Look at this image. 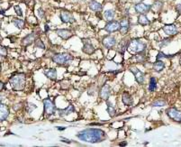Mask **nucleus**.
Wrapping results in <instances>:
<instances>
[{"label": "nucleus", "mask_w": 181, "mask_h": 147, "mask_svg": "<svg viewBox=\"0 0 181 147\" xmlns=\"http://www.w3.org/2000/svg\"><path fill=\"white\" fill-rule=\"evenodd\" d=\"M146 47L147 44L141 39H132L128 41V45H127V49L133 53L146 51Z\"/></svg>", "instance_id": "nucleus-3"}, {"label": "nucleus", "mask_w": 181, "mask_h": 147, "mask_svg": "<svg viewBox=\"0 0 181 147\" xmlns=\"http://www.w3.org/2000/svg\"><path fill=\"white\" fill-rule=\"evenodd\" d=\"M138 24L142 25H150V20L148 19L145 14H140V15L138 16Z\"/></svg>", "instance_id": "nucleus-26"}, {"label": "nucleus", "mask_w": 181, "mask_h": 147, "mask_svg": "<svg viewBox=\"0 0 181 147\" xmlns=\"http://www.w3.org/2000/svg\"><path fill=\"white\" fill-rule=\"evenodd\" d=\"M36 39V35L35 33H32L27 34L26 36H25L22 39V45L24 46H29L33 43H34V40Z\"/></svg>", "instance_id": "nucleus-16"}, {"label": "nucleus", "mask_w": 181, "mask_h": 147, "mask_svg": "<svg viewBox=\"0 0 181 147\" xmlns=\"http://www.w3.org/2000/svg\"><path fill=\"white\" fill-rule=\"evenodd\" d=\"M57 129L60 130V131H63V130L66 129V127H57Z\"/></svg>", "instance_id": "nucleus-43"}, {"label": "nucleus", "mask_w": 181, "mask_h": 147, "mask_svg": "<svg viewBox=\"0 0 181 147\" xmlns=\"http://www.w3.org/2000/svg\"><path fill=\"white\" fill-rule=\"evenodd\" d=\"M110 95H111V88L108 84H105L99 91V96L103 100L106 101L109 98Z\"/></svg>", "instance_id": "nucleus-11"}, {"label": "nucleus", "mask_w": 181, "mask_h": 147, "mask_svg": "<svg viewBox=\"0 0 181 147\" xmlns=\"http://www.w3.org/2000/svg\"><path fill=\"white\" fill-rule=\"evenodd\" d=\"M122 101L127 107H130L133 104V98L132 95H130V94L126 91L123 92V94H122Z\"/></svg>", "instance_id": "nucleus-17"}, {"label": "nucleus", "mask_w": 181, "mask_h": 147, "mask_svg": "<svg viewBox=\"0 0 181 147\" xmlns=\"http://www.w3.org/2000/svg\"><path fill=\"white\" fill-rule=\"evenodd\" d=\"M134 9L138 14H146L152 9V6L145 3H138L134 6Z\"/></svg>", "instance_id": "nucleus-10"}, {"label": "nucleus", "mask_w": 181, "mask_h": 147, "mask_svg": "<svg viewBox=\"0 0 181 147\" xmlns=\"http://www.w3.org/2000/svg\"><path fill=\"white\" fill-rule=\"evenodd\" d=\"M4 86H5V85H4V83H3L2 81H0V91H1V90L4 89Z\"/></svg>", "instance_id": "nucleus-42"}, {"label": "nucleus", "mask_w": 181, "mask_h": 147, "mask_svg": "<svg viewBox=\"0 0 181 147\" xmlns=\"http://www.w3.org/2000/svg\"><path fill=\"white\" fill-rule=\"evenodd\" d=\"M9 82L14 89L18 91L23 90L26 83V76L25 73H16L9 79Z\"/></svg>", "instance_id": "nucleus-2"}, {"label": "nucleus", "mask_w": 181, "mask_h": 147, "mask_svg": "<svg viewBox=\"0 0 181 147\" xmlns=\"http://www.w3.org/2000/svg\"><path fill=\"white\" fill-rule=\"evenodd\" d=\"M165 68V63L161 60H157L156 62H154L153 64V70L157 72L161 71Z\"/></svg>", "instance_id": "nucleus-24"}, {"label": "nucleus", "mask_w": 181, "mask_h": 147, "mask_svg": "<svg viewBox=\"0 0 181 147\" xmlns=\"http://www.w3.org/2000/svg\"><path fill=\"white\" fill-rule=\"evenodd\" d=\"M77 137L83 142L90 143H97L103 142L106 139V134L102 129L98 128H87L76 134Z\"/></svg>", "instance_id": "nucleus-1"}, {"label": "nucleus", "mask_w": 181, "mask_h": 147, "mask_svg": "<svg viewBox=\"0 0 181 147\" xmlns=\"http://www.w3.org/2000/svg\"><path fill=\"white\" fill-rule=\"evenodd\" d=\"M37 15H38V16H39L40 18H44V16H45L44 11H43V10H42L41 8H39V9L37 10Z\"/></svg>", "instance_id": "nucleus-38"}, {"label": "nucleus", "mask_w": 181, "mask_h": 147, "mask_svg": "<svg viewBox=\"0 0 181 147\" xmlns=\"http://www.w3.org/2000/svg\"><path fill=\"white\" fill-rule=\"evenodd\" d=\"M12 23L18 29H23L25 27V24L23 19H14L12 21Z\"/></svg>", "instance_id": "nucleus-29"}, {"label": "nucleus", "mask_w": 181, "mask_h": 147, "mask_svg": "<svg viewBox=\"0 0 181 147\" xmlns=\"http://www.w3.org/2000/svg\"><path fill=\"white\" fill-rule=\"evenodd\" d=\"M177 10L178 11V13L181 14V5H177Z\"/></svg>", "instance_id": "nucleus-41"}, {"label": "nucleus", "mask_w": 181, "mask_h": 147, "mask_svg": "<svg viewBox=\"0 0 181 147\" xmlns=\"http://www.w3.org/2000/svg\"><path fill=\"white\" fill-rule=\"evenodd\" d=\"M2 98H3V96H2V95H0V101L2 100Z\"/></svg>", "instance_id": "nucleus-46"}, {"label": "nucleus", "mask_w": 181, "mask_h": 147, "mask_svg": "<svg viewBox=\"0 0 181 147\" xmlns=\"http://www.w3.org/2000/svg\"><path fill=\"white\" fill-rule=\"evenodd\" d=\"M43 108H44L45 114H47V115H53L56 111L55 104L53 103V101H51L50 98H46L43 100Z\"/></svg>", "instance_id": "nucleus-5"}, {"label": "nucleus", "mask_w": 181, "mask_h": 147, "mask_svg": "<svg viewBox=\"0 0 181 147\" xmlns=\"http://www.w3.org/2000/svg\"><path fill=\"white\" fill-rule=\"evenodd\" d=\"M167 115L171 119H173L177 122H181V112H179L177 109L173 108H168V109H167Z\"/></svg>", "instance_id": "nucleus-13"}, {"label": "nucleus", "mask_w": 181, "mask_h": 147, "mask_svg": "<svg viewBox=\"0 0 181 147\" xmlns=\"http://www.w3.org/2000/svg\"><path fill=\"white\" fill-rule=\"evenodd\" d=\"M73 56L69 53H57L52 56L51 60L53 62L59 65L69 64L71 60H73Z\"/></svg>", "instance_id": "nucleus-4"}, {"label": "nucleus", "mask_w": 181, "mask_h": 147, "mask_svg": "<svg viewBox=\"0 0 181 147\" xmlns=\"http://www.w3.org/2000/svg\"><path fill=\"white\" fill-rule=\"evenodd\" d=\"M48 30H49V27H48V25H45V32H47Z\"/></svg>", "instance_id": "nucleus-45"}, {"label": "nucleus", "mask_w": 181, "mask_h": 147, "mask_svg": "<svg viewBox=\"0 0 181 147\" xmlns=\"http://www.w3.org/2000/svg\"><path fill=\"white\" fill-rule=\"evenodd\" d=\"M14 9H15V14H16L18 16H23V11H22V9H21V7H20L19 6H14Z\"/></svg>", "instance_id": "nucleus-36"}, {"label": "nucleus", "mask_w": 181, "mask_h": 147, "mask_svg": "<svg viewBox=\"0 0 181 147\" xmlns=\"http://www.w3.org/2000/svg\"><path fill=\"white\" fill-rule=\"evenodd\" d=\"M7 54V50L5 46L0 45V57H6Z\"/></svg>", "instance_id": "nucleus-35"}, {"label": "nucleus", "mask_w": 181, "mask_h": 147, "mask_svg": "<svg viewBox=\"0 0 181 147\" xmlns=\"http://www.w3.org/2000/svg\"><path fill=\"white\" fill-rule=\"evenodd\" d=\"M145 56H146V51H142L135 53V55L133 56L132 60H133L137 63H142L145 61Z\"/></svg>", "instance_id": "nucleus-21"}, {"label": "nucleus", "mask_w": 181, "mask_h": 147, "mask_svg": "<svg viewBox=\"0 0 181 147\" xmlns=\"http://www.w3.org/2000/svg\"><path fill=\"white\" fill-rule=\"evenodd\" d=\"M1 69H2V66H1V63H0V72H1Z\"/></svg>", "instance_id": "nucleus-47"}, {"label": "nucleus", "mask_w": 181, "mask_h": 147, "mask_svg": "<svg viewBox=\"0 0 181 147\" xmlns=\"http://www.w3.org/2000/svg\"><path fill=\"white\" fill-rule=\"evenodd\" d=\"M127 45H128V41L122 40L118 44V47H117V51H118V52H120L121 54H123L127 48Z\"/></svg>", "instance_id": "nucleus-25"}, {"label": "nucleus", "mask_w": 181, "mask_h": 147, "mask_svg": "<svg viewBox=\"0 0 181 147\" xmlns=\"http://www.w3.org/2000/svg\"><path fill=\"white\" fill-rule=\"evenodd\" d=\"M179 62H180V64H181V57H180V60H179Z\"/></svg>", "instance_id": "nucleus-48"}, {"label": "nucleus", "mask_w": 181, "mask_h": 147, "mask_svg": "<svg viewBox=\"0 0 181 147\" xmlns=\"http://www.w3.org/2000/svg\"><path fill=\"white\" fill-rule=\"evenodd\" d=\"M37 108V106H35L34 104H32V103H28L27 106H26V110L28 113H32L35 108Z\"/></svg>", "instance_id": "nucleus-34"}, {"label": "nucleus", "mask_w": 181, "mask_h": 147, "mask_svg": "<svg viewBox=\"0 0 181 147\" xmlns=\"http://www.w3.org/2000/svg\"><path fill=\"white\" fill-rule=\"evenodd\" d=\"M119 145H121V146H125V145H127V143L126 142H124V143H119Z\"/></svg>", "instance_id": "nucleus-44"}, {"label": "nucleus", "mask_w": 181, "mask_h": 147, "mask_svg": "<svg viewBox=\"0 0 181 147\" xmlns=\"http://www.w3.org/2000/svg\"><path fill=\"white\" fill-rule=\"evenodd\" d=\"M82 41H83L82 51H83L86 54H88V55L93 54L94 52H95V48H94V46L92 45V44L90 43V41H89L88 39H83Z\"/></svg>", "instance_id": "nucleus-9"}, {"label": "nucleus", "mask_w": 181, "mask_h": 147, "mask_svg": "<svg viewBox=\"0 0 181 147\" xmlns=\"http://www.w3.org/2000/svg\"><path fill=\"white\" fill-rule=\"evenodd\" d=\"M61 142H63V143H71V141L69 140V139H61Z\"/></svg>", "instance_id": "nucleus-40"}, {"label": "nucleus", "mask_w": 181, "mask_h": 147, "mask_svg": "<svg viewBox=\"0 0 181 147\" xmlns=\"http://www.w3.org/2000/svg\"><path fill=\"white\" fill-rule=\"evenodd\" d=\"M170 41H171V38H167V39H164L163 41H161V46H165V45H168Z\"/></svg>", "instance_id": "nucleus-39"}, {"label": "nucleus", "mask_w": 181, "mask_h": 147, "mask_svg": "<svg viewBox=\"0 0 181 147\" xmlns=\"http://www.w3.org/2000/svg\"><path fill=\"white\" fill-rule=\"evenodd\" d=\"M119 24H120L119 31H120L121 34H123V35L126 34L127 33L129 32V29H130V21H129V19L123 18L119 22Z\"/></svg>", "instance_id": "nucleus-14"}, {"label": "nucleus", "mask_w": 181, "mask_h": 147, "mask_svg": "<svg viewBox=\"0 0 181 147\" xmlns=\"http://www.w3.org/2000/svg\"><path fill=\"white\" fill-rule=\"evenodd\" d=\"M157 89V80L155 78H151L150 79V84H149V90H150L151 92H153L155 91Z\"/></svg>", "instance_id": "nucleus-30"}, {"label": "nucleus", "mask_w": 181, "mask_h": 147, "mask_svg": "<svg viewBox=\"0 0 181 147\" xmlns=\"http://www.w3.org/2000/svg\"><path fill=\"white\" fill-rule=\"evenodd\" d=\"M34 44L36 48H40V49H45V45L42 43V41L40 38H36L34 40Z\"/></svg>", "instance_id": "nucleus-32"}, {"label": "nucleus", "mask_w": 181, "mask_h": 147, "mask_svg": "<svg viewBox=\"0 0 181 147\" xmlns=\"http://www.w3.org/2000/svg\"><path fill=\"white\" fill-rule=\"evenodd\" d=\"M74 111H75V108H74L73 105H69V106L67 107V108H64V109H59L58 112H59V115L60 117H66V115H70L71 113H73Z\"/></svg>", "instance_id": "nucleus-20"}, {"label": "nucleus", "mask_w": 181, "mask_h": 147, "mask_svg": "<svg viewBox=\"0 0 181 147\" xmlns=\"http://www.w3.org/2000/svg\"><path fill=\"white\" fill-rule=\"evenodd\" d=\"M55 33L59 37L62 38L63 40H68L73 35L72 32L69 29H57Z\"/></svg>", "instance_id": "nucleus-15"}, {"label": "nucleus", "mask_w": 181, "mask_h": 147, "mask_svg": "<svg viewBox=\"0 0 181 147\" xmlns=\"http://www.w3.org/2000/svg\"><path fill=\"white\" fill-rule=\"evenodd\" d=\"M172 56H168L164 54L163 52H159L157 55V60H161V59H166V58H171Z\"/></svg>", "instance_id": "nucleus-37"}, {"label": "nucleus", "mask_w": 181, "mask_h": 147, "mask_svg": "<svg viewBox=\"0 0 181 147\" xmlns=\"http://www.w3.org/2000/svg\"><path fill=\"white\" fill-rule=\"evenodd\" d=\"M102 44L106 49H112L116 45V38L112 35H106L102 39Z\"/></svg>", "instance_id": "nucleus-6"}, {"label": "nucleus", "mask_w": 181, "mask_h": 147, "mask_svg": "<svg viewBox=\"0 0 181 147\" xmlns=\"http://www.w3.org/2000/svg\"><path fill=\"white\" fill-rule=\"evenodd\" d=\"M89 8L92 10V11H101V10L103 9V6L98 3V1H95V0H91V1L89 2V5H88Z\"/></svg>", "instance_id": "nucleus-22"}, {"label": "nucleus", "mask_w": 181, "mask_h": 147, "mask_svg": "<svg viewBox=\"0 0 181 147\" xmlns=\"http://www.w3.org/2000/svg\"><path fill=\"white\" fill-rule=\"evenodd\" d=\"M106 104H107V108H106V111H107V113L109 114V115L111 117H114L115 114H116V110L115 108L112 106V104L110 101H108V99L106 100Z\"/></svg>", "instance_id": "nucleus-28"}, {"label": "nucleus", "mask_w": 181, "mask_h": 147, "mask_svg": "<svg viewBox=\"0 0 181 147\" xmlns=\"http://www.w3.org/2000/svg\"><path fill=\"white\" fill-rule=\"evenodd\" d=\"M130 71L133 73L134 75V78H135V80L139 83V84H143L144 83V79H145V77H144V74L143 73L136 67H131L130 69Z\"/></svg>", "instance_id": "nucleus-7"}, {"label": "nucleus", "mask_w": 181, "mask_h": 147, "mask_svg": "<svg viewBox=\"0 0 181 147\" xmlns=\"http://www.w3.org/2000/svg\"><path fill=\"white\" fill-rule=\"evenodd\" d=\"M0 43H1V37H0Z\"/></svg>", "instance_id": "nucleus-49"}, {"label": "nucleus", "mask_w": 181, "mask_h": 147, "mask_svg": "<svg viewBox=\"0 0 181 147\" xmlns=\"http://www.w3.org/2000/svg\"><path fill=\"white\" fill-rule=\"evenodd\" d=\"M9 115V108L7 106L0 103V121L6 120Z\"/></svg>", "instance_id": "nucleus-19"}, {"label": "nucleus", "mask_w": 181, "mask_h": 147, "mask_svg": "<svg viewBox=\"0 0 181 147\" xmlns=\"http://www.w3.org/2000/svg\"><path fill=\"white\" fill-rule=\"evenodd\" d=\"M120 29V24L119 22H117V21H109V22L105 25V30L106 31L107 33L111 34V33H114L116 31H119Z\"/></svg>", "instance_id": "nucleus-8"}, {"label": "nucleus", "mask_w": 181, "mask_h": 147, "mask_svg": "<svg viewBox=\"0 0 181 147\" xmlns=\"http://www.w3.org/2000/svg\"><path fill=\"white\" fill-rule=\"evenodd\" d=\"M43 73L48 79H50L51 80H55L57 79V71L55 69H48V70H44Z\"/></svg>", "instance_id": "nucleus-23"}, {"label": "nucleus", "mask_w": 181, "mask_h": 147, "mask_svg": "<svg viewBox=\"0 0 181 147\" xmlns=\"http://www.w3.org/2000/svg\"><path fill=\"white\" fill-rule=\"evenodd\" d=\"M114 15H115V12L112 9H109V10H105L104 12V17L106 21H112L114 18Z\"/></svg>", "instance_id": "nucleus-27"}, {"label": "nucleus", "mask_w": 181, "mask_h": 147, "mask_svg": "<svg viewBox=\"0 0 181 147\" xmlns=\"http://www.w3.org/2000/svg\"><path fill=\"white\" fill-rule=\"evenodd\" d=\"M163 31L168 35H175L177 34V28L175 25H166L163 26Z\"/></svg>", "instance_id": "nucleus-18"}, {"label": "nucleus", "mask_w": 181, "mask_h": 147, "mask_svg": "<svg viewBox=\"0 0 181 147\" xmlns=\"http://www.w3.org/2000/svg\"><path fill=\"white\" fill-rule=\"evenodd\" d=\"M162 7V2L161 1H156L152 6V9H153L155 12H159V10Z\"/></svg>", "instance_id": "nucleus-31"}, {"label": "nucleus", "mask_w": 181, "mask_h": 147, "mask_svg": "<svg viewBox=\"0 0 181 147\" xmlns=\"http://www.w3.org/2000/svg\"><path fill=\"white\" fill-rule=\"evenodd\" d=\"M60 18L61 20L62 23H74L75 22V18L72 15V14H70L68 11H61L60 14Z\"/></svg>", "instance_id": "nucleus-12"}, {"label": "nucleus", "mask_w": 181, "mask_h": 147, "mask_svg": "<svg viewBox=\"0 0 181 147\" xmlns=\"http://www.w3.org/2000/svg\"><path fill=\"white\" fill-rule=\"evenodd\" d=\"M166 105V102L163 100H156L152 104V107H164Z\"/></svg>", "instance_id": "nucleus-33"}]
</instances>
